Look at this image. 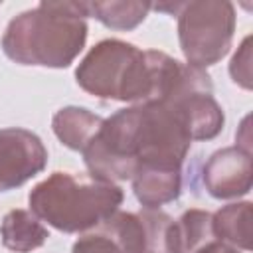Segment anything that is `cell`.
<instances>
[{
	"label": "cell",
	"mask_w": 253,
	"mask_h": 253,
	"mask_svg": "<svg viewBox=\"0 0 253 253\" xmlns=\"http://www.w3.org/2000/svg\"><path fill=\"white\" fill-rule=\"evenodd\" d=\"M168 55L142 51L119 40L97 43L75 71L77 83L91 95L117 101H154Z\"/></svg>",
	"instance_id": "cell-3"
},
{
	"label": "cell",
	"mask_w": 253,
	"mask_h": 253,
	"mask_svg": "<svg viewBox=\"0 0 253 253\" xmlns=\"http://www.w3.org/2000/svg\"><path fill=\"white\" fill-rule=\"evenodd\" d=\"M156 10L178 16V34L186 59L194 67L217 63L231 45L235 12L231 2L158 4Z\"/></svg>",
	"instance_id": "cell-5"
},
{
	"label": "cell",
	"mask_w": 253,
	"mask_h": 253,
	"mask_svg": "<svg viewBox=\"0 0 253 253\" xmlns=\"http://www.w3.org/2000/svg\"><path fill=\"white\" fill-rule=\"evenodd\" d=\"M231 77L241 87H251V36H247L231 61Z\"/></svg>",
	"instance_id": "cell-15"
},
{
	"label": "cell",
	"mask_w": 253,
	"mask_h": 253,
	"mask_svg": "<svg viewBox=\"0 0 253 253\" xmlns=\"http://www.w3.org/2000/svg\"><path fill=\"white\" fill-rule=\"evenodd\" d=\"M213 235L219 239L237 245L245 251L251 249V204H229L211 215Z\"/></svg>",
	"instance_id": "cell-13"
},
{
	"label": "cell",
	"mask_w": 253,
	"mask_h": 253,
	"mask_svg": "<svg viewBox=\"0 0 253 253\" xmlns=\"http://www.w3.org/2000/svg\"><path fill=\"white\" fill-rule=\"evenodd\" d=\"M47 162L42 140L26 128L0 130V192L12 190L38 172Z\"/></svg>",
	"instance_id": "cell-7"
},
{
	"label": "cell",
	"mask_w": 253,
	"mask_h": 253,
	"mask_svg": "<svg viewBox=\"0 0 253 253\" xmlns=\"http://www.w3.org/2000/svg\"><path fill=\"white\" fill-rule=\"evenodd\" d=\"M101 125H103L101 117L79 107L61 109L53 117V132L65 146L73 150H83L87 142L97 134Z\"/></svg>",
	"instance_id": "cell-12"
},
{
	"label": "cell",
	"mask_w": 253,
	"mask_h": 253,
	"mask_svg": "<svg viewBox=\"0 0 253 253\" xmlns=\"http://www.w3.org/2000/svg\"><path fill=\"white\" fill-rule=\"evenodd\" d=\"M192 144L180 113L164 101H146L105 119L81 150L93 178L132 180L144 166L180 168Z\"/></svg>",
	"instance_id": "cell-1"
},
{
	"label": "cell",
	"mask_w": 253,
	"mask_h": 253,
	"mask_svg": "<svg viewBox=\"0 0 253 253\" xmlns=\"http://www.w3.org/2000/svg\"><path fill=\"white\" fill-rule=\"evenodd\" d=\"M213 237L211 213L204 210H190L180 219L172 221L168 233L170 253H196Z\"/></svg>",
	"instance_id": "cell-11"
},
{
	"label": "cell",
	"mask_w": 253,
	"mask_h": 253,
	"mask_svg": "<svg viewBox=\"0 0 253 253\" xmlns=\"http://www.w3.org/2000/svg\"><path fill=\"white\" fill-rule=\"evenodd\" d=\"M150 8L148 2H87L89 16L115 30H130L138 26Z\"/></svg>",
	"instance_id": "cell-14"
},
{
	"label": "cell",
	"mask_w": 253,
	"mask_h": 253,
	"mask_svg": "<svg viewBox=\"0 0 253 253\" xmlns=\"http://www.w3.org/2000/svg\"><path fill=\"white\" fill-rule=\"evenodd\" d=\"M87 2H42L10 22L2 49L22 65L67 67L87 40Z\"/></svg>",
	"instance_id": "cell-2"
},
{
	"label": "cell",
	"mask_w": 253,
	"mask_h": 253,
	"mask_svg": "<svg viewBox=\"0 0 253 253\" xmlns=\"http://www.w3.org/2000/svg\"><path fill=\"white\" fill-rule=\"evenodd\" d=\"M2 243L16 253H28L38 249L49 237V231L42 225L40 217L28 210H12L6 213L0 227Z\"/></svg>",
	"instance_id": "cell-10"
},
{
	"label": "cell",
	"mask_w": 253,
	"mask_h": 253,
	"mask_svg": "<svg viewBox=\"0 0 253 253\" xmlns=\"http://www.w3.org/2000/svg\"><path fill=\"white\" fill-rule=\"evenodd\" d=\"M132 188L144 208H158L180 196L182 176L180 168L144 166L132 176Z\"/></svg>",
	"instance_id": "cell-9"
},
{
	"label": "cell",
	"mask_w": 253,
	"mask_h": 253,
	"mask_svg": "<svg viewBox=\"0 0 253 253\" xmlns=\"http://www.w3.org/2000/svg\"><path fill=\"white\" fill-rule=\"evenodd\" d=\"M172 217L156 208L113 213L101 231L107 233L123 253H170L168 233Z\"/></svg>",
	"instance_id": "cell-6"
},
{
	"label": "cell",
	"mask_w": 253,
	"mask_h": 253,
	"mask_svg": "<svg viewBox=\"0 0 253 253\" xmlns=\"http://www.w3.org/2000/svg\"><path fill=\"white\" fill-rule=\"evenodd\" d=\"M121 202L119 186L69 172H53L30 192V210L67 233L103 225L117 213Z\"/></svg>",
	"instance_id": "cell-4"
},
{
	"label": "cell",
	"mask_w": 253,
	"mask_h": 253,
	"mask_svg": "<svg viewBox=\"0 0 253 253\" xmlns=\"http://www.w3.org/2000/svg\"><path fill=\"white\" fill-rule=\"evenodd\" d=\"M73 253H123L117 243L103 231L89 233L73 245Z\"/></svg>",
	"instance_id": "cell-16"
},
{
	"label": "cell",
	"mask_w": 253,
	"mask_h": 253,
	"mask_svg": "<svg viewBox=\"0 0 253 253\" xmlns=\"http://www.w3.org/2000/svg\"><path fill=\"white\" fill-rule=\"evenodd\" d=\"M196 253H237V249H233V247H229V245H225V243H217V241H210V243H206L200 251H196Z\"/></svg>",
	"instance_id": "cell-17"
},
{
	"label": "cell",
	"mask_w": 253,
	"mask_h": 253,
	"mask_svg": "<svg viewBox=\"0 0 253 253\" xmlns=\"http://www.w3.org/2000/svg\"><path fill=\"white\" fill-rule=\"evenodd\" d=\"M204 184L213 198H235L251 188V152L223 148L204 168Z\"/></svg>",
	"instance_id": "cell-8"
}]
</instances>
